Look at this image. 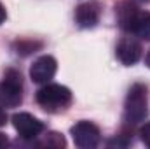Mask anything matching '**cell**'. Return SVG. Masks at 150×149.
Here are the masks:
<instances>
[{
  "mask_svg": "<svg viewBox=\"0 0 150 149\" xmlns=\"http://www.w3.org/2000/svg\"><path fill=\"white\" fill-rule=\"evenodd\" d=\"M9 144V140H7V137L4 135V133H0V148H5Z\"/></svg>",
  "mask_w": 150,
  "mask_h": 149,
  "instance_id": "obj_14",
  "label": "cell"
},
{
  "mask_svg": "<svg viewBox=\"0 0 150 149\" xmlns=\"http://www.w3.org/2000/svg\"><path fill=\"white\" fill-rule=\"evenodd\" d=\"M149 114V100H147V88L143 84H133L126 97L124 116L126 121L131 125L142 123Z\"/></svg>",
  "mask_w": 150,
  "mask_h": 149,
  "instance_id": "obj_2",
  "label": "cell"
},
{
  "mask_svg": "<svg viewBox=\"0 0 150 149\" xmlns=\"http://www.w3.org/2000/svg\"><path fill=\"white\" fill-rule=\"evenodd\" d=\"M140 137H142L143 144H147V146L150 148V121L142 126V130H140Z\"/></svg>",
  "mask_w": 150,
  "mask_h": 149,
  "instance_id": "obj_12",
  "label": "cell"
},
{
  "mask_svg": "<svg viewBox=\"0 0 150 149\" xmlns=\"http://www.w3.org/2000/svg\"><path fill=\"white\" fill-rule=\"evenodd\" d=\"M56 69H58L56 60L52 56L45 54V56H40L33 62V65L30 67V77L37 84H47L54 77Z\"/></svg>",
  "mask_w": 150,
  "mask_h": 149,
  "instance_id": "obj_6",
  "label": "cell"
},
{
  "mask_svg": "<svg viewBox=\"0 0 150 149\" xmlns=\"http://www.w3.org/2000/svg\"><path fill=\"white\" fill-rule=\"evenodd\" d=\"M115 54L124 65H127V67L134 65L140 60V56H142V44L134 37H124L120 39V42L117 44Z\"/></svg>",
  "mask_w": 150,
  "mask_h": 149,
  "instance_id": "obj_7",
  "label": "cell"
},
{
  "mask_svg": "<svg viewBox=\"0 0 150 149\" xmlns=\"http://www.w3.org/2000/svg\"><path fill=\"white\" fill-rule=\"evenodd\" d=\"M145 63H147V67L150 69V51L147 53V58H145Z\"/></svg>",
  "mask_w": 150,
  "mask_h": 149,
  "instance_id": "obj_16",
  "label": "cell"
},
{
  "mask_svg": "<svg viewBox=\"0 0 150 149\" xmlns=\"http://www.w3.org/2000/svg\"><path fill=\"white\" fill-rule=\"evenodd\" d=\"M129 34L136 35L140 39H145L150 40V12H143V11H138L136 18L133 19L129 30Z\"/></svg>",
  "mask_w": 150,
  "mask_h": 149,
  "instance_id": "obj_10",
  "label": "cell"
},
{
  "mask_svg": "<svg viewBox=\"0 0 150 149\" xmlns=\"http://www.w3.org/2000/svg\"><path fill=\"white\" fill-rule=\"evenodd\" d=\"M100 14H101V9H100L98 2H86V4H80L77 7L75 21L80 28H93L98 25Z\"/></svg>",
  "mask_w": 150,
  "mask_h": 149,
  "instance_id": "obj_8",
  "label": "cell"
},
{
  "mask_svg": "<svg viewBox=\"0 0 150 149\" xmlns=\"http://www.w3.org/2000/svg\"><path fill=\"white\" fill-rule=\"evenodd\" d=\"M45 146H51V148H63L65 146V139L61 133H56V132H51L45 135V140H44Z\"/></svg>",
  "mask_w": 150,
  "mask_h": 149,
  "instance_id": "obj_11",
  "label": "cell"
},
{
  "mask_svg": "<svg viewBox=\"0 0 150 149\" xmlns=\"http://www.w3.org/2000/svg\"><path fill=\"white\" fill-rule=\"evenodd\" d=\"M72 137L77 148L93 149L100 144V130L91 121H79L72 126Z\"/></svg>",
  "mask_w": 150,
  "mask_h": 149,
  "instance_id": "obj_4",
  "label": "cell"
},
{
  "mask_svg": "<svg viewBox=\"0 0 150 149\" xmlns=\"http://www.w3.org/2000/svg\"><path fill=\"white\" fill-rule=\"evenodd\" d=\"M12 125L16 128V132L23 137V139H35L44 132V125L42 121H38L35 116L28 114V112H18L12 116Z\"/></svg>",
  "mask_w": 150,
  "mask_h": 149,
  "instance_id": "obj_5",
  "label": "cell"
},
{
  "mask_svg": "<svg viewBox=\"0 0 150 149\" xmlns=\"http://www.w3.org/2000/svg\"><path fill=\"white\" fill-rule=\"evenodd\" d=\"M23 100V79L14 69H9L0 84V105L2 107H18Z\"/></svg>",
  "mask_w": 150,
  "mask_h": 149,
  "instance_id": "obj_3",
  "label": "cell"
},
{
  "mask_svg": "<svg viewBox=\"0 0 150 149\" xmlns=\"http://www.w3.org/2000/svg\"><path fill=\"white\" fill-rule=\"evenodd\" d=\"M138 11L140 9L134 4H131V2H119L115 5V16H117V21H119L120 28H124L127 32L129 27H131V23H133V19L138 14Z\"/></svg>",
  "mask_w": 150,
  "mask_h": 149,
  "instance_id": "obj_9",
  "label": "cell"
},
{
  "mask_svg": "<svg viewBox=\"0 0 150 149\" xmlns=\"http://www.w3.org/2000/svg\"><path fill=\"white\" fill-rule=\"evenodd\" d=\"M5 21V9H4V5L0 4V25Z\"/></svg>",
  "mask_w": 150,
  "mask_h": 149,
  "instance_id": "obj_15",
  "label": "cell"
},
{
  "mask_svg": "<svg viewBox=\"0 0 150 149\" xmlns=\"http://www.w3.org/2000/svg\"><path fill=\"white\" fill-rule=\"evenodd\" d=\"M37 102L47 112L65 111L72 102V93L67 86L61 84H45L37 91Z\"/></svg>",
  "mask_w": 150,
  "mask_h": 149,
  "instance_id": "obj_1",
  "label": "cell"
},
{
  "mask_svg": "<svg viewBox=\"0 0 150 149\" xmlns=\"http://www.w3.org/2000/svg\"><path fill=\"white\" fill-rule=\"evenodd\" d=\"M7 123V114H5V111L2 109V105H0V126H4Z\"/></svg>",
  "mask_w": 150,
  "mask_h": 149,
  "instance_id": "obj_13",
  "label": "cell"
}]
</instances>
